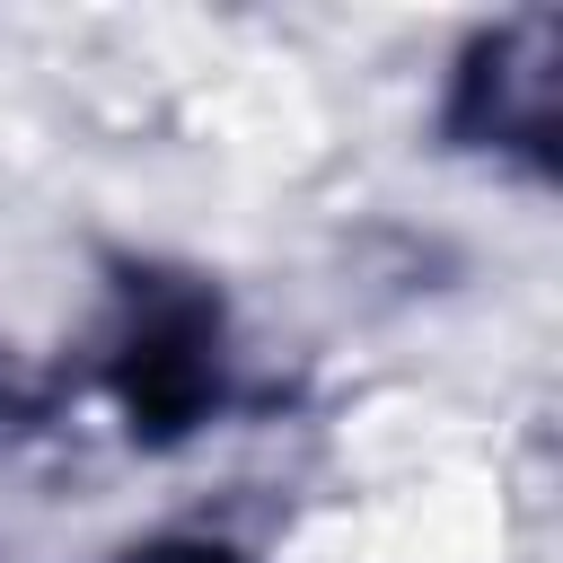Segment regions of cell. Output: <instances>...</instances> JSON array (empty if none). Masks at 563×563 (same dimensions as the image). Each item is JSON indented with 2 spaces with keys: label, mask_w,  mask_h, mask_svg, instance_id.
<instances>
[{
  "label": "cell",
  "mask_w": 563,
  "mask_h": 563,
  "mask_svg": "<svg viewBox=\"0 0 563 563\" xmlns=\"http://www.w3.org/2000/svg\"><path fill=\"white\" fill-rule=\"evenodd\" d=\"M88 378L114 405L132 449H185L211 422L255 405V387L238 369L229 290L194 264H167V255L106 264V317L88 343Z\"/></svg>",
  "instance_id": "1"
},
{
  "label": "cell",
  "mask_w": 563,
  "mask_h": 563,
  "mask_svg": "<svg viewBox=\"0 0 563 563\" xmlns=\"http://www.w3.org/2000/svg\"><path fill=\"white\" fill-rule=\"evenodd\" d=\"M554 70H563V26L554 9H519L493 18L457 44L449 88H440V150L457 158H501L528 185H554Z\"/></svg>",
  "instance_id": "2"
},
{
  "label": "cell",
  "mask_w": 563,
  "mask_h": 563,
  "mask_svg": "<svg viewBox=\"0 0 563 563\" xmlns=\"http://www.w3.org/2000/svg\"><path fill=\"white\" fill-rule=\"evenodd\" d=\"M53 413H62V378L26 369V361L0 343V449H9V440H35Z\"/></svg>",
  "instance_id": "3"
},
{
  "label": "cell",
  "mask_w": 563,
  "mask_h": 563,
  "mask_svg": "<svg viewBox=\"0 0 563 563\" xmlns=\"http://www.w3.org/2000/svg\"><path fill=\"white\" fill-rule=\"evenodd\" d=\"M106 563H255L238 537H211V528H158V537H141V545H123V554H106Z\"/></svg>",
  "instance_id": "4"
}]
</instances>
